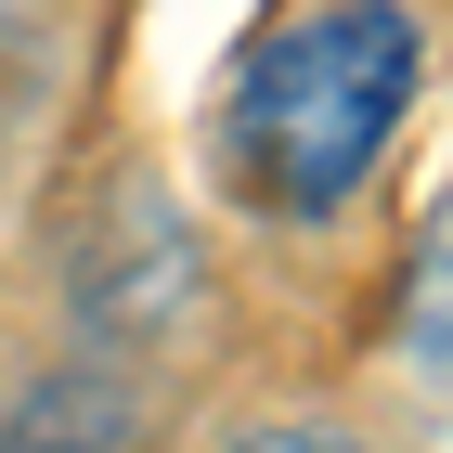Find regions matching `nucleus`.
<instances>
[{"label":"nucleus","instance_id":"7ed1b4c3","mask_svg":"<svg viewBox=\"0 0 453 453\" xmlns=\"http://www.w3.org/2000/svg\"><path fill=\"white\" fill-rule=\"evenodd\" d=\"M52 427H91V441H104V427H130V402H117V388H39L27 415H13V441H52Z\"/></svg>","mask_w":453,"mask_h":453},{"label":"nucleus","instance_id":"f257e3e1","mask_svg":"<svg viewBox=\"0 0 453 453\" xmlns=\"http://www.w3.org/2000/svg\"><path fill=\"white\" fill-rule=\"evenodd\" d=\"M427 39L402 0H337V13H298L246 52L234 78V156L273 208H337L349 181L388 156L402 104H415Z\"/></svg>","mask_w":453,"mask_h":453},{"label":"nucleus","instance_id":"f03ea898","mask_svg":"<svg viewBox=\"0 0 453 453\" xmlns=\"http://www.w3.org/2000/svg\"><path fill=\"white\" fill-rule=\"evenodd\" d=\"M181 298H195V234L156 195H130V220L78 259V311H91V337H156Z\"/></svg>","mask_w":453,"mask_h":453}]
</instances>
